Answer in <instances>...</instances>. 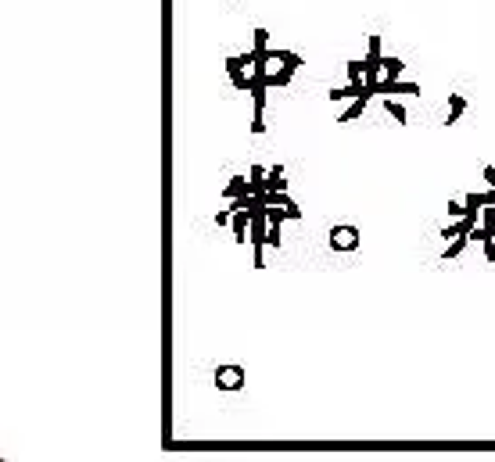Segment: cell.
<instances>
[{
	"instance_id": "cell-1",
	"label": "cell",
	"mask_w": 495,
	"mask_h": 462,
	"mask_svg": "<svg viewBox=\"0 0 495 462\" xmlns=\"http://www.w3.org/2000/svg\"><path fill=\"white\" fill-rule=\"evenodd\" d=\"M380 58H384V51H380V36H370L366 40V54H362V83L366 86L380 83Z\"/></svg>"
},
{
	"instance_id": "cell-2",
	"label": "cell",
	"mask_w": 495,
	"mask_h": 462,
	"mask_svg": "<svg viewBox=\"0 0 495 462\" xmlns=\"http://www.w3.org/2000/svg\"><path fill=\"white\" fill-rule=\"evenodd\" d=\"M359 230L356 226H334L330 230V247H334V254H352L356 247H359Z\"/></svg>"
},
{
	"instance_id": "cell-3",
	"label": "cell",
	"mask_w": 495,
	"mask_h": 462,
	"mask_svg": "<svg viewBox=\"0 0 495 462\" xmlns=\"http://www.w3.org/2000/svg\"><path fill=\"white\" fill-rule=\"evenodd\" d=\"M370 93H380V97H398V93H413V97H420V83H402V79H380V83L370 86Z\"/></svg>"
},
{
	"instance_id": "cell-4",
	"label": "cell",
	"mask_w": 495,
	"mask_h": 462,
	"mask_svg": "<svg viewBox=\"0 0 495 462\" xmlns=\"http://www.w3.org/2000/svg\"><path fill=\"white\" fill-rule=\"evenodd\" d=\"M216 387L219 391H241L244 387V369L241 365H219L216 369Z\"/></svg>"
},
{
	"instance_id": "cell-5",
	"label": "cell",
	"mask_w": 495,
	"mask_h": 462,
	"mask_svg": "<svg viewBox=\"0 0 495 462\" xmlns=\"http://www.w3.org/2000/svg\"><path fill=\"white\" fill-rule=\"evenodd\" d=\"M248 226H251V212H248V208L230 212V230H233V241H237V244L248 241Z\"/></svg>"
},
{
	"instance_id": "cell-6",
	"label": "cell",
	"mask_w": 495,
	"mask_h": 462,
	"mask_svg": "<svg viewBox=\"0 0 495 462\" xmlns=\"http://www.w3.org/2000/svg\"><path fill=\"white\" fill-rule=\"evenodd\" d=\"M370 97H373V93H370V86H366V90L359 93V97H352V104H348V108L341 111V115H338V122H352V119H359L362 111L370 108Z\"/></svg>"
},
{
	"instance_id": "cell-7",
	"label": "cell",
	"mask_w": 495,
	"mask_h": 462,
	"mask_svg": "<svg viewBox=\"0 0 495 462\" xmlns=\"http://www.w3.org/2000/svg\"><path fill=\"white\" fill-rule=\"evenodd\" d=\"M227 72H230V83L237 86V90H244L248 93V86H251V75L237 65V58H227Z\"/></svg>"
},
{
	"instance_id": "cell-8",
	"label": "cell",
	"mask_w": 495,
	"mask_h": 462,
	"mask_svg": "<svg viewBox=\"0 0 495 462\" xmlns=\"http://www.w3.org/2000/svg\"><path fill=\"white\" fill-rule=\"evenodd\" d=\"M248 186L255 197H266V169L262 165H251L248 169Z\"/></svg>"
},
{
	"instance_id": "cell-9",
	"label": "cell",
	"mask_w": 495,
	"mask_h": 462,
	"mask_svg": "<svg viewBox=\"0 0 495 462\" xmlns=\"http://www.w3.org/2000/svg\"><path fill=\"white\" fill-rule=\"evenodd\" d=\"M362 90H366V83L359 79V83H348V86H338V90H330L327 97H330V101H352V97H359Z\"/></svg>"
},
{
	"instance_id": "cell-10",
	"label": "cell",
	"mask_w": 495,
	"mask_h": 462,
	"mask_svg": "<svg viewBox=\"0 0 495 462\" xmlns=\"http://www.w3.org/2000/svg\"><path fill=\"white\" fill-rule=\"evenodd\" d=\"M380 69H384V75H388V79H398V75H402V69H406V61H402V58H391V54H384V58H380Z\"/></svg>"
},
{
	"instance_id": "cell-11",
	"label": "cell",
	"mask_w": 495,
	"mask_h": 462,
	"mask_svg": "<svg viewBox=\"0 0 495 462\" xmlns=\"http://www.w3.org/2000/svg\"><path fill=\"white\" fill-rule=\"evenodd\" d=\"M266 190H287V180H284V165H273L266 172Z\"/></svg>"
},
{
	"instance_id": "cell-12",
	"label": "cell",
	"mask_w": 495,
	"mask_h": 462,
	"mask_svg": "<svg viewBox=\"0 0 495 462\" xmlns=\"http://www.w3.org/2000/svg\"><path fill=\"white\" fill-rule=\"evenodd\" d=\"M291 72L295 69H287V65H280L277 72H266V86H287L291 83Z\"/></svg>"
},
{
	"instance_id": "cell-13",
	"label": "cell",
	"mask_w": 495,
	"mask_h": 462,
	"mask_svg": "<svg viewBox=\"0 0 495 462\" xmlns=\"http://www.w3.org/2000/svg\"><path fill=\"white\" fill-rule=\"evenodd\" d=\"M269 58H273L277 65H287V69H298L301 65V54H295V51H269Z\"/></svg>"
},
{
	"instance_id": "cell-14",
	"label": "cell",
	"mask_w": 495,
	"mask_h": 462,
	"mask_svg": "<svg viewBox=\"0 0 495 462\" xmlns=\"http://www.w3.org/2000/svg\"><path fill=\"white\" fill-rule=\"evenodd\" d=\"M467 244H470V236H467V233L452 236V241H449V251H445V258H459V254L467 251Z\"/></svg>"
},
{
	"instance_id": "cell-15",
	"label": "cell",
	"mask_w": 495,
	"mask_h": 462,
	"mask_svg": "<svg viewBox=\"0 0 495 462\" xmlns=\"http://www.w3.org/2000/svg\"><path fill=\"white\" fill-rule=\"evenodd\" d=\"M463 111H467V97H459V93H452V97H449V119H445V122H456L459 115H463Z\"/></svg>"
},
{
	"instance_id": "cell-16",
	"label": "cell",
	"mask_w": 495,
	"mask_h": 462,
	"mask_svg": "<svg viewBox=\"0 0 495 462\" xmlns=\"http://www.w3.org/2000/svg\"><path fill=\"white\" fill-rule=\"evenodd\" d=\"M384 111H391V119H395L398 125H406V122H409V115H406V108H402V104H398L395 97H384Z\"/></svg>"
},
{
	"instance_id": "cell-17",
	"label": "cell",
	"mask_w": 495,
	"mask_h": 462,
	"mask_svg": "<svg viewBox=\"0 0 495 462\" xmlns=\"http://www.w3.org/2000/svg\"><path fill=\"white\" fill-rule=\"evenodd\" d=\"M244 186H248V176H233V180L227 183V190H222V197H227V201H233V197L241 194Z\"/></svg>"
},
{
	"instance_id": "cell-18",
	"label": "cell",
	"mask_w": 495,
	"mask_h": 462,
	"mask_svg": "<svg viewBox=\"0 0 495 462\" xmlns=\"http://www.w3.org/2000/svg\"><path fill=\"white\" fill-rule=\"evenodd\" d=\"M345 72H348V83H359V79H362V58H352Z\"/></svg>"
},
{
	"instance_id": "cell-19",
	"label": "cell",
	"mask_w": 495,
	"mask_h": 462,
	"mask_svg": "<svg viewBox=\"0 0 495 462\" xmlns=\"http://www.w3.org/2000/svg\"><path fill=\"white\" fill-rule=\"evenodd\" d=\"M266 247H280V226H269L266 222Z\"/></svg>"
},
{
	"instance_id": "cell-20",
	"label": "cell",
	"mask_w": 495,
	"mask_h": 462,
	"mask_svg": "<svg viewBox=\"0 0 495 462\" xmlns=\"http://www.w3.org/2000/svg\"><path fill=\"white\" fill-rule=\"evenodd\" d=\"M481 222H485V226H492V222H495V204H485V208H481Z\"/></svg>"
},
{
	"instance_id": "cell-21",
	"label": "cell",
	"mask_w": 495,
	"mask_h": 462,
	"mask_svg": "<svg viewBox=\"0 0 495 462\" xmlns=\"http://www.w3.org/2000/svg\"><path fill=\"white\" fill-rule=\"evenodd\" d=\"M284 208H287V219H301V208H298V204H295V201H287V204H284Z\"/></svg>"
},
{
	"instance_id": "cell-22",
	"label": "cell",
	"mask_w": 495,
	"mask_h": 462,
	"mask_svg": "<svg viewBox=\"0 0 495 462\" xmlns=\"http://www.w3.org/2000/svg\"><path fill=\"white\" fill-rule=\"evenodd\" d=\"M481 247H485V258H488V262H495V241H492V236H488V241H485Z\"/></svg>"
},
{
	"instance_id": "cell-23",
	"label": "cell",
	"mask_w": 495,
	"mask_h": 462,
	"mask_svg": "<svg viewBox=\"0 0 495 462\" xmlns=\"http://www.w3.org/2000/svg\"><path fill=\"white\" fill-rule=\"evenodd\" d=\"M463 212H467V208H463V204H459V201H449V215H452V219H459Z\"/></svg>"
},
{
	"instance_id": "cell-24",
	"label": "cell",
	"mask_w": 495,
	"mask_h": 462,
	"mask_svg": "<svg viewBox=\"0 0 495 462\" xmlns=\"http://www.w3.org/2000/svg\"><path fill=\"white\" fill-rule=\"evenodd\" d=\"M216 226H230V208H227V212H219V215H216Z\"/></svg>"
},
{
	"instance_id": "cell-25",
	"label": "cell",
	"mask_w": 495,
	"mask_h": 462,
	"mask_svg": "<svg viewBox=\"0 0 495 462\" xmlns=\"http://www.w3.org/2000/svg\"><path fill=\"white\" fill-rule=\"evenodd\" d=\"M485 180H488V186H495V169L492 165H485Z\"/></svg>"
}]
</instances>
